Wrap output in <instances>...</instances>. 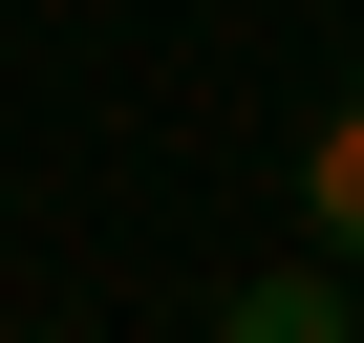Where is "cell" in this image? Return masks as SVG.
Segmentation results:
<instances>
[{
	"label": "cell",
	"instance_id": "cell-2",
	"mask_svg": "<svg viewBox=\"0 0 364 343\" xmlns=\"http://www.w3.org/2000/svg\"><path fill=\"white\" fill-rule=\"evenodd\" d=\"M300 236L364 279V86H343V107H321V150H300Z\"/></svg>",
	"mask_w": 364,
	"mask_h": 343
},
{
	"label": "cell",
	"instance_id": "cell-1",
	"mask_svg": "<svg viewBox=\"0 0 364 343\" xmlns=\"http://www.w3.org/2000/svg\"><path fill=\"white\" fill-rule=\"evenodd\" d=\"M215 343H364V322H343V258H279V279H236V300H215Z\"/></svg>",
	"mask_w": 364,
	"mask_h": 343
}]
</instances>
